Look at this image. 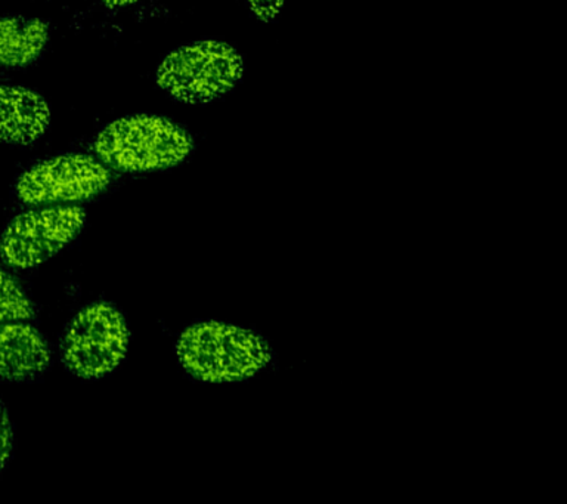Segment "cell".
<instances>
[{
	"label": "cell",
	"mask_w": 567,
	"mask_h": 504,
	"mask_svg": "<svg viewBox=\"0 0 567 504\" xmlns=\"http://www.w3.org/2000/svg\"><path fill=\"white\" fill-rule=\"evenodd\" d=\"M176 356L186 373L208 383L252 378L272 360L260 335L219 321L188 327L177 340Z\"/></svg>",
	"instance_id": "6da1fadb"
},
{
	"label": "cell",
	"mask_w": 567,
	"mask_h": 504,
	"mask_svg": "<svg viewBox=\"0 0 567 504\" xmlns=\"http://www.w3.org/2000/svg\"><path fill=\"white\" fill-rule=\"evenodd\" d=\"M194 140L166 117L135 114L97 134L93 152L105 166L127 174L171 169L193 153Z\"/></svg>",
	"instance_id": "7a4b0ae2"
},
{
	"label": "cell",
	"mask_w": 567,
	"mask_h": 504,
	"mask_svg": "<svg viewBox=\"0 0 567 504\" xmlns=\"http://www.w3.org/2000/svg\"><path fill=\"white\" fill-rule=\"evenodd\" d=\"M243 56L220 41H202L177 48L158 65L155 81L173 100L208 104L228 94L241 81Z\"/></svg>",
	"instance_id": "3957f363"
},
{
	"label": "cell",
	"mask_w": 567,
	"mask_h": 504,
	"mask_svg": "<svg viewBox=\"0 0 567 504\" xmlns=\"http://www.w3.org/2000/svg\"><path fill=\"white\" fill-rule=\"evenodd\" d=\"M128 327L122 312L111 304L97 302L82 309L62 339L65 369L80 379L104 378L126 357Z\"/></svg>",
	"instance_id": "277c9868"
},
{
	"label": "cell",
	"mask_w": 567,
	"mask_h": 504,
	"mask_svg": "<svg viewBox=\"0 0 567 504\" xmlns=\"http://www.w3.org/2000/svg\"><path fill=\"white\" fill-rule=\"evenodd\" d=\"M86 220L79 206H51L18 215L0 238V256L9 267L29 269L55 256L78 236Z\"/></svg>",
	"instance_id": "5b68a950"
},
{
	"label": "cell",
	"mask_w": 567,
	"mask_h": 504,
	"mask_svg": "<svg viewBox=\"0 0 567 504\" xmlns=\"http://www.w3.org/2000/svg\"><path fill=\"white\" fill-rule=\"evenodd\" d=\"M109 167L87 154H62L24 172L17 196L25 205H62L97 196L109 187Z\"/></svg>",
	"instance_id": "8992f818"
},
{
	"label": "cell",
	"mask_w": 567,
	"mask_h": 504,
	"mask_svg": "<svg viewBox=\"0 0 567 504\" xmlns=\"http://www.w3.org/2000/svg\"><path fill=\"white\" fill-rule=\"evenodd\" d=\"M51 364V351L42 333L24 321L0 325V379L29 382Z\"/></svg>",
	"instance_id": "52a82bcc"
},
{
	"label": "cell",
	"mask_w": 567,
	"mask_h": 504,
	"mask_svg": "<svg viewBox=\"0 0 567 504\" xmlns=\"http://www.w3.org/2000/svg\"><path fill=\"white\" fill-rule=\"evenodd\" d=\"M51 126V109L34 91L0 86V143L30 145Z\"/></svg>",
	"instance_id": "ba28073f"
},
{
	"label": "cell",
	"mask_w": 567,
	"mask_h": 504,
	"mask_svg": "<svg viewBox=\"0 0 567 504\" xmlns=\"http://www.w3.org/2000/svg\"><path fill=\"white\" fill-rule=\"evenodd\" d=\"M49 41L48 24L25 17L0 19V68H25L42 55Z\"/></svg>",
	"instance_id": "9c48e42d"
},
{
	"label": "cell",
	"mask_w": 567,
	"mask_h": 504,
	"mask_svg": "<svg viewBox=\"0 0 567 504\" xmlns=\"http://www.w3.org/2000/svg\"><path fill=\"white\" fill-rule=\"evenodd\" d=\"M34 317V307L18 285L16 278L0 269V325L12 321H27Z\"/></svg>",
	"instance_id": "30bf717a"
},
{
	"label": "cell",
	"mask_w": 567,
	"mask_h": 504,
	"mask_svg": "<svg viewBox=\"0 0 567 504\" xmlns=\"http://www.w3.org/2000/svg\"><path fill=\"white\" fill-rule=\"evenodd\" d=\"M13 449V428L7 405L0 400V472L7 467Z\"/></svg>",
	"instance_id": "8fae6325"
},
{
	"label": "cell",
	"mask_w": 567,
	"mask_h": 504,
	"mask_svg": "<svg viewBox=\"0 0 567 504\" xmlns=\"http://www.w3.org/2000/svg\"><path fill=\"white\" fill-rule=\"evenodd\" d=\"M284 2L286 0H247V6L257 20L261 23H270L281 12Z\"/></svg>",
	"instance_id": "7c38bea8"
},
{
	"label": "cell",
	"mask_w": 567,
	"mask_h": 504,
	"mask_svg": "<svg viewBox=\"0 0 567 504\" xmlns=\"http://www.w3.org/2000/svg\"><path fill=\"white\" fill-rule=\"evenodd\" d=\"M102 2L111 8H123L132 6V3L137 2V0H102Z\"/></svg>",
	"instance_id": "4fadbf2b"
}]
</instances>
